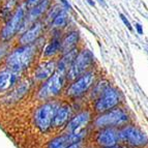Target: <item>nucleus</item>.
Listing matches in <instances>:
<instances>
[{
  "label": "nucleus",
  "mask_w": 148,
  "mask_h": 148,
  "mask_svg": "<svg viewBox=\"0 0 148 148\" xmlns=\"http://www.w3.org/2000/svg\"><path fill=\"white\" fill-rule=\"evenodd\" d=\"M130 119H131V117L128 115L127 111L125 109L118 106L112 110L99 114L97 117L94 119L93 124L99 130L104 127L119 128L128 123Z\"/></svg>",
  "instance_id": "obj_1"
},
{
  "label": "nucleus",
  "mask_w": 148,
  "mask_h": 148,
  "mask_svg": "<svg viewBox=\"0 0 148 148\" xmlns=\"http://www.w3.org/2000/svg\"><path fill=\"white\" fill-rule=\"evenodd\" d=\"M119 142L133 148H144L148 145V137L135 124L126 123L118 128Z\"/></svg>",
  "instance_id": "obj_2"
},
{
  "label": "nucleus",
  "mask_w": 148,
  "mask_h": 148,
  "mask_svg": "<svg viewBox=\"0 0 148 148\" xmlns=\"http://www.w3.org/2000/svg\"><path fill=\"white\" fill-rule=\"evenodd\" d=\"M35 54V47L33 45H24L16 49L8 58V66L16 72L21 73L27 67Z\"/></svg>",
  "instance_id": "obj_3"
},
{
  "label": "nucleus",
  "mask_w": 148,
  "mask_h": 148,
  "mask_svg": "<svg viewBox=\"0 0 148 148\" xmlns=\"http://www.w3.org/2000/svg\"><path fill=\"white\" fill-rule=\"evenodd\" d=\"M94 62V56L91 51L85 49L78 53L73 63L66 72V80L73 81L78 77L88 72Z\"/></svg>",
  "instance_id": "obj_4"
},
{
  "label": "nucleus",
  "mask_w": 148,
  "mask_h": 148,
  "mask_svg": "<svg viewBox=\"0 0 148 148\" xmlns=\"http://www.w3.org/2000/svg\"><path fill=\"white\" fill-rule=\"evenodd\" d=\"M122 101V95L118 89L110 86L94 101V110L96 113H104L109 110L120 106Z\"/></svg>",
  "instance_id": "obj_5"
},
{
  "label": "nucleus",
  "mask_w": 148,
  "mask_h": 148,
  "mask_svg": "<svg viewBox=\"0 0 148 148\" xmlns=\"http://www.w3.org/2000/svg\"><path fill=\"white\" fill-rule=\"evenodd\" d=\"M96 80V74L93 71L84 73L77 79L73 80L72 84L66 89V95L73 99L81 97L91 89Z\"/></svg>",
  "instance_id": "obj_6"
},
{
  "label": "nucleus",
  "mask_w": 148,
  "mask_h": 148,
  "mask_svg": "<svg viewBox=\"0 0 148 148\" xmlns=\"http://www.w3.org/2000/svg\"><path fill=\"white\" fill-rule=\"evenodd\" d=\"M65 80H66V73L56 69L54 74L50 77L49 79L46 80L45 84L40 88V92H38L40 97L42 99H47L57 95L63 88L64 84H65Z\"/></svg>",
  "instance_id": "obj_7"
},
{
  "label": "nucleus",
  "mask_w": 148,
  "mask_h": 148,
  "mask_svg": "<svg viewBox=\"0 0 148 148\" xmlns=\"http://www.w3.org/2000/svg\"><path fill=\"white\" fill-rule=\"evenodd\" d=\"M26 8L25 5H20L15 12L12 14V17L8 19V21L5 24L4 28L1 31V37L4 40H8L15 36L18 32L20 31L23 27V23L25 20V15H26Z\"/></svg>",
  "instance_id": "obj_8"
},
{
  "label": "nucleus",
  "mask_w": 148,
  "mask_h": 148,
  "mask_svg": "<svg viewBox=\"0 0 148 148\" xmlns=\"http://www.w3.org/2000/svg\"><path fill=\"white\" fill-rule=\"evenodd\" d=\"M58 107L59 106L56 103L50 101L37 109L35 113V123L42 132L48 131L53 125V119Z\"/></svg>",
  "instance_id": "obj_9"
},
{
  "label": "nucleus",
  "mask_w": 148,
  "mask_h": 148,
  "mask_svg": "<svg viewBox=\"0 0 148 148\" xmlns=\"http://www.w3.org/2000/svg\"><path fill=\"white\" fill-rule=\"evenodd\" d=\"M96 144L101 148L113 147L119 144L118 128L104 127L99 128L95 137Z\"/></svg>",
  "instance_id": "obj_10"
},
{
  "label": "nucleus",
  "mask_w": 148,
  "mask_h": 148,
  "mask_svg": "<svg viewBox=\"0 0 148 148\" xmlns=\"http://www.w3.org/2000/svg\"><path fill=\"white\" fill-rule=\"evenodd\" d=\"M91 120V114L89 111H82L78 113L76 116L69 119L66 125L67 133H80L85 131V127L89 124Z\"/></svg>",
  "instance_id": "obj_11"
},
{
  "label": "nucleus",
  "mask_w": 148,
  "mask_h": 148,
  "mask_svg": "<svg viewBox=\"0 0 148 148\" xmlns=\"http://www.w3.org/2000/svg\"><path fill=\"white\" fill-rule=\"evenodd\" d=\"M86 135V132H80V133H66L64 135L53 139L49 143L48 148H67L75 142L82 141Z\"/></svg>",
  "instance_id": "obj_12"
},
{
  "label": "nucleus",
  "mask_w": 148,
  "mask_h": 148,
  "mask_svg": "<svg viewBox=\"0 0 148 148\" xmlns=\"http://www.w3.org/2000/svg\"><path fill=\"white\" fill-rule=\"evenodd\" d=\"M50 8V0H42V2L33 6L32 8L27 10V14L25 15V20L23 26H29L35 23V21L40 17H42L45 12Z\"/></svg>",
  "instance_id": "obj_13"
},
{
  "label": "nucleus",
  "mask_w": 148,
  "mask_h": 148,
  "mask_svg": "<svg viewBox=\"0 0 148 148\" xmlns=\"http://www.w3.org/2000/svg\"><path fill=\"white\" fill-rule=\"evenodd\" d=\"M44 29V25L40 22H35L31 25V27L23 33L20 37L21 45H31L38 40Z\"/></svg>",
  "instance_id": "obj_14"
},
{
  "label": "nucleus",
  "mask_w": 148,
  "mask_h": 148,
  "mask_svg": "<svg viewBox=\"0 0 148 148\" xmlns=\"http://www.w3.org/2000/svg\"><path fill=\"white\" fill-rule=\"evenodd\" d=\"M19 75L20 73L16 72L10 67L1 71L0 72V91H5L10 89L17 82Z\"/></svg>",
  "instance_id": "obj_15"
},
{
  "label": "nucleus",
  "mask_w": 148,
  "mask_h": 148,
  "mask_svg": "<svg viewBox=\"0 0 148 148\" xmlns=\"http://www.w3.org/2000/svg\"><path fill=\"white\" fill-rule=\"evenodd\" d=\"M71 117H72V108L69 105L59 106L57 108L54 119H53V125L56 127H61L69 122Z\"/></svg>",
  "instance_id": "obj_16"
},
{
  "label": "nucleus",
  "mask_w": 148,
  "mask_h": 148,
  "mask_svg": "<svg viewBox=\"0 0 148 148\" xmlns=\"http://www.w3.org/2000/svg\"><path fill=\"white\" fill-rule=\"evenodd\" d=\"M56 62L53 61V60L42 63L40 66L37 67L36 71H35V78H36V80L49 79L50 77L54 74L55 71H56Z\"/></svg>",
  "instance_id": "obj_17"
},
{
  "label": "nucleus",
  "mask_w": 148,
  "mask_h": 148,
  "mask_svg": "<svg viewBox=\"0 0 148 148\" xmlns=\"http://www.w3.org/2000/svg\"><path fill=\"white\" fill-rule=\"evenodd\" d=\"M78 42H79V32L71 31L60 42V51L62 53L69 52L74 48H76Z\"/></svg>",
  "instance_id": "obj_18"
},
{
  "label": "nucleus",
  "mask_w": 148,
  "mask_h": 148,
  "mask_svg": "<svg viewBox=\"0 0 148 148\" xmlns=\"http://www.w3.org/2000/svg\"><path fill=\"white\" fill-rule=\"evenodd\" d=\"M78 53H79V50L77 49V48H74L73 50H71V51H69L66 53H63V56L60 59V61L58 62L56 69H59V71H62L64 73H66L67 69L71 66V64L73 63L74 59L76 58L77 55H78Z\"/></svg>",
  "instance_id": "obj_19"
},
{
  "label": "nucleus",
  "mask_w": 148,
  "mask_h": 148,
  "mask_svg": "<svg viewBox=\"0 0 148 148\" xmlns=\"http://www.w3.org/2000/svg\"><path fill=\"white\" fill-rule=\"evenodd\" d=\"M60 30L57 29V34H55L52 37V40H50L49 44L47 45L46 49L44 50L45 56H53V55H55L57 52L60 51V42H61V40H60V35L58 34Z\"/></svg>",
  "instance_id": "obj_20"
},
{
  "label": "nucleus",
  "mask_w": 148,
  "mask_h": 148,
  "mask_svg": "<svg viewBox=\"0 0 148 148\" xmlns=\"http://www.w3.org/2000/svg\"><path fill=\"white\" fill-rule=\"evenodd\" d=\"M67 23V14L66 10L62 8L58 14L56 15V17L52 20V22L50 23V26L54 29H58L60 30V28L64 27Z\"/></svg>",
  "instance_id": "obj_21"
},
{
  "label": "nucleus",
  "mask_w": 148,
  "mask_h": 148,
  "mask_svg": "<svg viewBox=\"0 0 148 148\" xmlns=\"http://www.w3.org/2000/svg\"><path fill=\"white\" fill-rule=\"evenodd\" d=\"M109 86H110V84H109V82L106 81V80H101V81L97 82V83L95 82L93 86L91 87V92H90L91 99L93 101H95Z\"/></svg>",
  "instance_id": "obj_22"
},
{
  "label": "nucleus",
  "mask_w": 148,
  "mask_h": 148,
  "mask_svg": "<svg viewBox=\"0 0 148 148\" xmlns=\"http://www.w3.org/2000/svg\"><path fill=\"white\" fill-rule=\"evenodd\" d=\"M29 86H30V83L28 81H25L23 83H21L20 86H18L17 88L14 90V92L12 93L10 97H12L14 101H17L21 97V96L24 95L26 92L28 91V89H29Z\"/></svg>",
  "instance_id": "obj_23"
},
{
  "label": "nucleus",
  "mask_w": 148,
  "mask_h": 148,
  "mask_svg": "<svg viewBox=\"0 0 148 148\" xmlns=\"http://www.w3.org/2000/svg\"><path fill=\"white\" fill-rule=\"evenodd\" d=\"M62 8H62V6H60V5H58V4L54 5V6H52V8H49V10H47L48 14H47V17H46V21H47V22L50 24V23L52 22L53 19L56 17L57 14H58V12H59Z\"/></svg>",
  "instance_id": "obj_24"
},
{
  "label": "nucleus",
  "mask_w": 148,
  "mask_h": 148,
  "mask_svg": "<svg viewBox=\"0 0 148 148\" xmlns=\"http://www.w3.org/2000/svg\"><path fill=\"white\" fill-rule=\"evenodd\" d=\"M42 0H26V2H25V8H26V10H30V8H32L33 6H35V5H37L38 3L42 2Z\"/></svg>",
  "instance_id": "obj_25"
},
{
  "label": "nucleus",
  "mask_w": 148,
  "mask_h": 148,
  "mask_svg": "<svg viewBox=\"0 0 148 148\" xmlns=\"http://www.w3.org/2000/svg\"><path fill=\"white\" fill-rule=\"evenodd\" d=\"M119 16H120V19H121V20H122V22H123V24L125 25L126 27H127L128 29H130V30H131V31H132V30H133V27H132V24H131V23H130V21H128L127 18H126L125 16L123 15V14H120V15H119Z\"/></svg>",
  "instance_id": "obj_26"
},
{
  "label": "nucleus",
  "mask_w": 148,
  "mask_h": 148,
  "mask_svg": "<svg viewBox=\"0 0 148 148\" xmlns=\"http://www.w3.org/2000/svg\"><path fill=\"white\" fill-rule=\"evenodd\" d=\"M60 2H61L62 6H63L65 10H72V6H71V4H69V0H60Z\"/></svg>",
  "instance_id": "obj_27"
},
{
  "label": "nucleus",
  "mask_w": 148,
  "mask_h": 148,
  "mask_svg": "<svg viewBox=\"0 0 148 148\" xmlns=\"http://www.w3.org/2000/svg\"><path fill=\"white\" fill-rule=\"evenodd\" d=\"M67 148H84V145H83V142L82 141H78V142H75L72 145H69Z\"/></svg>",
  "instance_id": "obj_28"
},
{
  "label": "nucleus",
  "mask_w": 148,
  "mask_h": 148,
  "mask_svg": "<svg viewBox=\"0 0 148 148\" xmlns=\"http://www.w3.org/2000/svg\"><path fill=\"white\" fill-rule=\"evenodd\" d=\"M6 51H8V47H6L5 45L0 46V59H1V58L4 56L5 53H6Z\"/></svg>",
  "instance_id": "obj_29"
},
{
  "label": "nucleus",
  "mask_w": 148,
  "mask_h": 148,
  "mask_svg": "<svg viewBox=\"0 0 148 148\" xmlns=\"http://www.w3.org/2000/svg\"><path fill=\"white\" fill-rule=\"evenodd\" d=\"M135 27H136L137 31H138V33L140 35L143 34V28H142V26H141V24H139V23H137L136 25H135Z\"/></svg>",
  "instance_id": "obj_30"
},
{
  "label": "nucleus",
  "mask_w": 148,
  "mask_h": 148,
  "mask_svg": "<svg viewBox=\"0 0 148 148\" xmlns=\"http://www.w3.org/2000/svg\"><path fill=\"white\" fill-rule=\"evenodd\" d=\"M87 2L91 5V6H94V5H95V2H94L93 0H87Z\"/></svg>",
  "instance_id": "obj_31"
},
{
  "label": "nucleus",
  "mask_w": 148,
  "mask_h": 148,
  "mask_svg": "<svg viewBox=\"0 0 148 148\" xmlns=\"http://www.w3.org/2000/svg\"><path fill=\"white\" fill-rule=\"evenodd\" d=\"M99 2L101 3V5H104V6L106 5V2H105V0H99Z\"/></svg>",
  "instance_id": "obj_32"
},
{
  "label": "nucleus",
  "mask_w": 148,
  "mask_h": 148,
  "mask_svg": "<svg viewBox=\"0 0 148 148\" xmlns=\"http://www.w3.org/2000/svg\"><path fill=\"white\" fill-rule=\"evenodd\" d=\"M108 148H123V147H121V146L118 144V145H116V146H113V147H108Z\"/></svg>",
  "instance_id": "obj_33"
}]
</instances>
